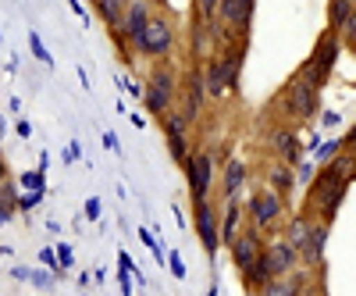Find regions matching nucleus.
Wrapping results in <instances>:
<instances>
[{"label": "nucleus", "instance_id": "1", "mask_svg": "<svg viewBox=\"0 0 356 296\" xmlns=\"http://www.w3.org/2000/svg\"><path fill=\"white\" fill-rule=\"evenodd\" d=\"M328 228H332V225H324V221H317L314 215L300 211V215H292V218L282 225V235H285V243H289L296 254H300V264H303V268H324Z\"/></svg>", "mask_w": 356, "mask_h": 296}, {"label": "nucleus", "instance_id": "2", "mask_svg": "<svg viewBox=\"0 0 356 296\" xmlns=\"http://www.w3.org/2000/svg\"><path fill=\"white\" fill-rule=\"evenodd\" d=\"M175 47H178V25L168 15V8L157 4L154 15L146 18L139 40L132 43V54H139L143 61H150V65H171Z\"/></svg>", "mask_w": 356, "mask_h": 296}, {"label": "nucleus", "instance_id": "3", "mask_svg": "<svg viewBox=\"0 0 356 296\" xmlns=\"http://www.w3.org/2000/svg\"><path fill=\"white\" fill-rule=\"evenodd\" d=\"M285 221H289V200L278 196L275 189H267V186L253 189V196L246 203V228L260 232L264 240H267V235L278 232Z\"/></svg>", "mask_w": 356, "mask_h": 296}, {"label": "nucleus", "instance_id": "4", "mask_svg": "<svg viewBox=\"0 0 356 296\" xmlns=\"http://www.w3.org/2000/svg\"><path fill=\"white\" fill-rule=\"evenodd\" d=\"M178 72L175 65H150L146 72V86H143V104L154 118H164L175 104H178Z\"/></svg>", "mask_w": 356, "mask_h": 296}, {"label": "nucleus", "instance_id": "5", "mask_svg": "<svg viewBox=\"0 0 356 296\" xmlns=\"http://www.w3.org/2000/svg\"><path fill=\"white\" fill-rule=\"evenodd\" d=\"M339 54H342V43H339V36H332L328 29L317 36V43H314V50H310V57L300 65V75L307 86H314V90L321 93L324 86H328V79H332V72H335V61H339Z\"/></svg>", "mask_w": 356, "mask_h": 296}, {"label": "nucleus", "instance_id": "6", "mask_svg": "<svg viewBox=\"0 0 356 296\" xmlns=\"http://www.w3.org/2000/svg\"><path fill=\"white\" fill-rule=\"evenodd\" d=\"M186 182H189V196L193 203H207L214 189V175H218V154L203 150V146H193L186 157Z\"/></svg>", "mask_w": 356, "mask_h": 296}, {"label": "nucleus", "instance_id": "7", "mask_svg": "<svg viewBox=\"0 0 356 296\" xmlns=\"http://www.w3.org/2000/svg\"><path fill=\"white\" fill-rule=\"evenodd\" d=\"M321 279H324V268H296L282 279L264 282L253 296H317Z\"/></svg>", "mask_w": 356, "mask_h": 296}, {"label": "nucleus", "instance_id": "8", "mask_svg": "<svg viewBox=\"0 0 356 296\" xmlns=\"http://www.w3.org/2000/svg\"><path fill=\"white\" fill-rule=\"evenodd\" d=\"M267 150H271L275 161L289 164V168H300L303 164V139H300V129L296 125H271V132L264 136Z\"/></svg>", "mask_w": 356, "mask_h": 296}, {"label": "nucleus", "instance_id": "9", "mask_svg": "<svg viewBox=\"0 0 356 296\" xmlns=\"http://www.w3.org/2000/svg\"><path fill=\"white\" fill-rule=\"evenodd\" d=\"M161 129H164V139H168V150H171V161L175 164H186L189 150H193V122L178 111L171 107L164 118H161Z\"/></svg>", "mask_w": 356, "mask_h": 296}, {"label": "nucleus", "instance_id": "10", "mask_svg": "<svg viewBox=\"0 0 356 296\" xmlns=\"http://www.w3.org/2000/svg\"><path fill=\"white\" fill-rule=\"evenodd\" d=\"M253 15H257V4H250V0H221L218 4V22L232 43H246Z\"/></svg>", "mask_w": 356, "mask_h": 296}, {"label": "nucleus", "instance_id": "11", "mask_svg": "<svg viewBox=\"0 0 356 296\" xmlns=\"http://www.w3.org/2000/svg\"><path fill=\"white\" fill-rule=\"evenodd\" d=\"M260 264H264L267 279H282V275H289V272H296V268H303V264H300V254H296V250L285 243V235H271V240L264 243Z\"/></svg>", "mask_w": 356, "mask_h": 296}, {"label": "nucleus", "instance_id": "12", "mask_svg": "<svg viewBox=\"0 0 356 296\" xmlns=\"http://www.w3.org/2000/svg\"><path fill=\"white\" fill-rule=\"evenodd\" d=\"M193 225H196V235L207 254H218L221 250V225H218V207L207 200V203H193Z\"/></svg>", "mask_w": 356, "mask_h": 296}, {"label": "nucleus", "instance_id": "13", "mask_svg": "<svg viewBox=\"0 0 356 296\" xmlns=\"http://www.w3.org/2000/svg\"><path fill=\"white\" fill-rule=\"evenodd\" d=\"M264 235L260 232H253V228H246L243 225V232L239 235H235V243L228 247V254H232V264H235V272H239V275H246L250 268H253V264L260 260V254H264Z\"/></svg>", "mask_w": 356, "mask_h": 296}, {"label": "nucleus", "instance_id": "14", "mask_svg": "<svg viewBox=\"0 0 356 296\" xmlns=\"http://www.w3.org/2000/svg\"><path fill=\"white\" fill-rule=\"evenodd\" d=\"M285 93H289V100L296 104L300 125H303V122H314L317 111H321V93L314 90V86H307L300 75H292V79H289V86H285Z\"/></svg>", "mask_w": 356, "mask_h": 296}, {"label": "nucleus", "instance_id": "15", "mask_svg": "<svg viewBox=\"0 0 356 296\" xmlns=\"http://www.w3.org/2000/svg\"><path fill=\"white\" fill-rule=\"evenodd\" d=\"M246 182H250V164L243 157H228L225 168H221V203L239 200V193H243Z\"/></svg>", "mask_w": 356, "mask_h": 296}, {"label": "nucleus", "instance_id": "16", "mask_svg": "<svg viewBox=\"0 0 356 296\" xmlns=\"http://www.w3.org/2000/svg\"><path fill=\"white\" fill-rule=\"evenodd\" d=\"M200 72H203L207 100H221V97L228 93V72H225V65H221V57H218V54L207 57V61L200 65Z\"/></svg>", "mask_w": 356, "mask_h": 296}, {"label": "nucleus", "instance_id": "17", "mask_svg": "<svg viewBox=\"0 0 356 296\" xmlns=\"http://www.w3.org/2000/svg\"><path fill=\"white\" fill-rule=\"evenodd\" d=\"M264 186L289 200V193L296 189V168H289V164H282V161H267V164H264Z\"/></svg>", "mask_w": 356, "mask_h": 296}, {"label": "nucleus", "instance_id": "18", "mask_svg": "<svg viewBox=\"0 0 356 296\" xmlns=\"http://www.w3.org/2000/svg\"><path fill=\"white\" fill-rule=\"evenodd\" d=\"M218 225H221V247H232L235 235L243 232V203L239 200H228L221 211H218Z\"/></svg>", "mask_w": 356, "mask_h": 296}, {"label": "nucleus", "instance_id": "19", "mask_svg": "<svg viewBox=\"0 0 356 296\" xmlns=\"http://www.w3.org/2000/svg\"><path fill=\"white\" fill-rule=\"evenodd\" d=\"M154 8H157V4H146V0H132V4H129V11H125V25H122V36L129 40V47L139 40L143 25H146V18L154 15Z\"/></svg>", "mask_w": 356, "mask_h": 296}, {"label": "nucleus", "instance_id": "20", "mask_svg": "<svg viewBox=\"0 0 356 296\" xmlns=\"http://www.w3.org/2000/svg\"><path fill=\"white\" fill-rule=\"evenodd\" d=\"M93 11L104 18V25H107V33H111V36H122V25H125V11H129V4H114V0H100V4H97Z\"/></svg>", "mask_w": 356, "mask_h": 296}, {"label": "nucleus", "instance_id": "21", "mask_svg": "<svg viewBox=\"0 0 356 296\" xmlns=\"http://www.w3.org/2000/svg\"><path fill=\"white\" fill-rule=\"evenodd\" d=\"M353 8H356L353 0H335V4H328V33H332V36H339L342 29H346Z\"/></svg>", "mask_w": 356, "mask_h": 296}, {"label": "nucleus", "instance_id": "22", "mask_svg": "<svg viewBox=\"0 0 356 296\" xmlns=\"http://www.w3.org/2000/svg\"><path fill=\"white\" fill-rule=\"evenodd\" d=\"M18 193H47V175L36 168V171H25V175H18Z\"/></svg>", "mask_w": 356, "mask_h": 296}, {"label": "nucleus", "instance_id": "23", "mask_svg": "<svg viewBox=\"0 0 356 296\" xmlns=\"http://www.w3.org/2000/svg\"><path fill=\"white\" fill-rule=\"evenodd\" d=\"M132 260H129V254H122L118 257V282H122V296H132Z\"/></svg>", "mask_w": 356, "mask_h": 296}, {"label": "nucleus", "instance_id": "24", "mask_svg": "<svg viewBox=\"0 0 356 296\" xmlns=\"http://www.w3.org/2000/svg\"><path fill=\"white\" fill-rule=\"evenodd\" d=\"M18 186L15 182H4L0 186V207H4V211H18Z\"/></svg>", "mask_w": 356, "mask_h": 296}, {"label": "nucleus", "instance_id": "25", "mask_svg": "<svg viewBox=\"0 0 356 296\" xmlns=\"http://www.w3.org/2000/svg\"><path fill=\"white\" fill-rule=\"evenodd\" d=\"M29 50H33V57H36V61H43L47 68H54V57L47 54V47H43V40H40L36 33H29Z\"/></svg>", "mask_w": 356, "mask_h": 296}, {"label": "nucleus", "instance_id": "26", "mask_svg": "<svg viewBox=\"0 0 356 296\" xmlns=\"http://www.w3.org/2000/svg\"><path fill=\"white\" fill-rule=\"evenodd\" d=\"M339 154H342V143H339V139H335V143H324L321 150H317V164H321V168H324V164H332Z\"/></svg>", "mask_w": 356, "mask_h": 296}, {"label": "nucleus", "instance_id": "27", "mask_svg": "<svg viewBox=\"0 0 356 296\" xmlns=\"http://www.w3.org/2000/svg\"><path fill=\"white\" fill-rule=\"evenodd\" d=\"M54 254H57V268H61V272H68L72 264H75V250H72V243L54 247Z\"/></svg>", "mask_w": 356, "mask_h": 296}, {"label": "nucleus", "instance_id": "28", "mask_svg": "<svg viewBox=\"0 0 356 296\" xmlns=\"http://www.w3.org/2000/svg\"><path fill=\"white\" fill-rule=\"evenodd\" d=\"M339 43H346L349 50H356V8H353V15H349L346 29H342V33H339Z\"/></svg>", "mask_w": 356, "mask_h": 296}, {"label": "nucleus", "instance_id": "29", "mask_svg": "<svg viewBox=\"0 0 356 296\" xmlns=\"http://www.w3.org/2000/svg\"><path fill=\"white\" fill-rule=\"evenodd\" d=\"M164 260H168V268H171V275H175V279H186V260L178 257V250H171Z\"/></svg>", "mask_w": 356, "mask_h": 296}, {"label": "nucleus", "instance_id": "30", "mask_svg": "<svg viewBox=\"0 0 356 296\" xmlns=\"http://www.w3.org/2000/svg\"><path fill=\"white\" fill-rule=\"evenodd\" d=\"M40 264H43V268H50V275H61V268H57V254H54V247H43V250H40Z\"/></svg>", "mask_w": 356, "mask_h": 296}, {"label": "nucleus", "instance_id": "31", "mask_svg": "<svg viewBox=\"0 0 356 296\" xmlns=\"http://www.w3.org/2000/svg\"><path fill=\"white\" fill-rule=\"evenodd\" d=\"M43 196H47V193H22V196H18V211H33L36 203H43Z\"/></svg>", "mask_w": 356, "mask_h": 296}, {"label": "nucleus", "instance_id": "32", "mask_svg": "<svg viewBox=\"0 0 356 296\" xmlns=\"http://www.w3.org/2000/svg\"><path fill=\"white\" fill-rule=\"evenodd\" d=\"M29 282H33L36 289H50L54 286V275L50 272H29Z\"/></svg>", "mask_w": 356, "mask_h": 296}, {"label": "nucleus", "instance_id": "33", "mask_svg": "<svg viewBox=\"0 0 356 296\" xmlns=\"http://www.w3.org/2000/svg\"><path fill=\"white\" fill-rule=\"evenodd\" d=\"M97 218H100V200L89 196V200H86V221H97Z\"/></svg>", "mask_w": 356, "mask_h": 296}, {"label": "nucleus", "instance_id": "34", "mask_svg": "<svg viewBox=\"0 0 356 296\" xmlns=\"http://www.w3.org/2000/svg\"><path fill=\"white\" fill-rule=\"evenodd\" d=\"M79 157H82V146H79V143H68V146H65V164H72V161H79Z\"/></svg>", "mask_w": 356, "mask_h": 296}, {"label": "nucleus", "instance_id": "35", "mask_svg": "<svg viewBox=\"0 0 356 296\" xmlns=\"http://www.w3.org/2000/svg\"><path fill=\"white\" fill-rule=\"evenodd\" d=\"M339 143H342V150H353V154H356V125H353V129H349Z\"/></svg>", "mask_w": 356, "mask_h": 296}, {"label": "nucleus", "instance_id": "36", "mask_svg": "<svg viewBox=\"0 0 356 296\" xmlns=\"http://www.w3.org/2000/svg\"><path fill=\"white\" fill-rule=\"evenodd\" d=\"M4 182H11V168H8L4 157H0V186H4Z\"/></svg>", "mask_w": 356, "mask_h": 296}, {"label": "nucleus", "instance_id": "37", "mask_svg": "<svg viewBox=\"0 0 356 296\" xmlns=\"http://www.w3.org/2000/svg\"><path fill=\"white\" fill-rule=\"evenodd\" d=\"M321 122H324V125H339V114H335V111H324Z\"/></svg>", "mask_w": 356, "mask_h": 296}, {"label": "nucleus", "instance_id": "38", "mask_svg": "<svg viewBox=\"0 0 356 296\" xmlns=\"http://www.w3.org/2000/svg\"><path fill=\"white\" fill-rule=\"evenodd\" d=\"M104 146H107V150H118V136L114 132H104Z\"/></svg>", "mask_w": 356, "mask_h": 296}, {"label": "nucleus", "instance_id": "39", "mask_svg": "<svg viewBox=\"0 0 356 296\" xmlns=\"http://www.w3.org/2000/svg\"><path fill=\"white\" fill-rule=\"evenodd\" d=\"M18 136L29 139V136H33V125H29V122H18Z\"/></svg>", "mask_w": 356, "mask_h": 296}, {"label": "nucleus", "instance_id": "40", "mask_svg": "<svg viewBox=\"0 0 356 296\" xmlns=\"http://www.w3.org/2000/svg\"><path fill=\"white\" fill-rule=\"evenodd\" d=\"M11 275H15L18 282H29V268H11Z\"/></svg>", "mask_w": 356, "mask_h": 296}, {"label": "nucleus", "instance_id": "41", "mask_svg": "<svg viewBox=\"0 0 356 296\" xmlns=\"http://www.w3.org/2000/svg\"><path fill=\"white\" fill-rule=\"evenodd\" d=\"M15 218V211H4V207H0V225H8Z\"/></svg>", "mask_w": 356, "mask_h": 296}, {"label": "nucleus", "instance_id": "42", "mask_svg": "<svg viewBox=\"0 0 356 296\" xmlns=\"http://www.w3.org/2000/svg\"><path fill=\"white\" fill-rule=\"evenodd\" d=\"M4 132H8V122H4V118H0V139H4Z\"/></svg>", "mask_w": 356, "mask_h": 296}, {"label": "nucleus", "instance_id": "43", "mask_svg": "<svg viewBox=\"0 0 356 296\" xmlns=\"http://www.w3.org/2000/svg\"><path fill=\"white\" fill-rule=\"evenodd\" d=\"M207 296H218V289H211V293H207Z\"/></svg>", "mask_w": 356, "mask_h": 296}, {"label": "nucleus", "instance_id": "44", "mask_svg": "<svg viewBox=\"0 0 356 296\" xmlns=\"http://www.w3.org/2000/svg\"><path fill=\"white\" fill-rule=\"evenodd\" d=\"M317 296H324V293H317Z\"/></svg>", "mask_w": 356, "mask_h": 296}, {"label": "nucleus", "instance_id": "45", "mask_svg": "<svg viewBox=\"0 0 356 296\" xmlns=\"http://www.w3.org/2000/svg\"><path fill=\"white\" fill-rule=\"evenodd\" d=\"M0 157H4V154H0Z\"/></svg>", "mask_w": 356, "mask_h": 296}]
</instances>
